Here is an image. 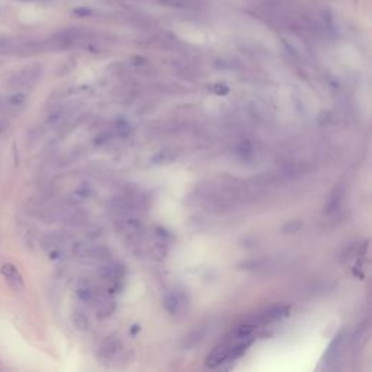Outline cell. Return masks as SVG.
<instances>
[{
	"label": "cell",
	"instance_id": "6da1fadb",
	"mask_svg": "<svg viewBox=\"0 0 372 372\" xmlns=\"http://www.w3.org/2000/svg\"><path fill=\"white\" fill-rule=\"evenodd\" d=\"M42 76V67L34 64V66H29V67H25V69L19 70L18 73H15L9 79V86L11 87H28V86H32L36 81L41 79Z\"/></svg>",
	"mask_w": 372,
	"mask_h": 372
},
{
	"label": "cell",
	"instance_id": "7a4b0ae2",
	"mask_svg": "<svg viewBox=\"0 0 372 372\" xmlns=\"http://www.w3.org/2000/svg\"><path fill=\"white\" fill-rule=\"evenodd\" d=\"M0 272L3 275V278L6 281V284L9 285V288L15 291V292H21L23 290V278L21 275V272L16 269L15 265L12 263H5L3 266L0 267Z\"/></svg>",
	"mask_w": 372,
	"mask_h": 372
},
{
	"label": "cell",
	"instance_id": "3957f363",
	"mask_svg": "<svg viewBox=\"0 0 372 372\" xmlns=\"http://www.w3.org/2000/svg\"><path fill=\"white\" fill-rule=\"evenodd\" d=\"M230 352H231V346L227 345V343H222L220 346H217L207 356V359H205L207 368H217V366H220L222 362H225V360L230 358Z\"/></svg>",
	"mask_w": 372,
	"mask_h": 372
},
{
	"label": "cell",
	"instance_id": "277c9868",
	"mask_svg": "<svg viewBox=\"0 0 372 372\" xmlns=\"http://www.w3.org/2000/svg\"><path fill=\"white\" fill-rule=\"evenodd\" d=\"M287 313H288V308L287 307H284V305H275V307H270V308L265 310L263 313L257 314V317L253 320V323H255L256 327L259 324H266V323H270L273 320H278L281 317H284Z\"/></svg>",
	"mask_w": 372,
	"mask_h": 372
},
{
	"label": "cell",
	"instance_id": "5b68a950",
	"mask_svg": "<svg viewBox=\"0 0 372 372\" xmlns=\"http://www.w3.org/2000/svg\"><path fill=\"white\" fill-rule=\"evenodd\" d=\"M343 197H345V186L343 185L336 186L335 191H333L332 195H330V199H329L327 205H326V212H327V214L335 212V211L340 207V204H342V201H343Z\"/></svg>",
	"mask_w": 372,
	"mask_h": 372
},
{
	"label": "cell",
	"instance_id": "8992f818",
	"mask_svg": "<svg viewBox=\"0 0 372 372\" xmlns=\"http://www.w3.org/2000/svg\"><path fill=\"white\" fill-rule=\"evenodd\" d=\"M182 302H183V300H182V297L179 294H169L164 298V307H166V310L169 313L174 315V314H177L180 311Z\"/></svg>",
	"mask_w": 372,
	"mask_h": 372
},
{
	"label": "cell",
	"instance_id": "52a82bcc",
	"mask_svg": "<svg viewBox=\"0 0 372 372\" xmlns=\"http://www.w3.org/2000/svg\"><path fill=\"white\" fill-rule=\"evenodd\" d=\"M25 102H26V95L22 92H15L11 93L9 96H6L5 106L6 108H12V109H18V108H22Z\"/></svg>",
	"mask_w": 372,
	"mask_h": 372
},
{
	"label": "cell",
	"instance_id": "ba28073f",
	"mask_svg": "<svg viewBox=\"0 0 372 372\" xmlns=\"http://www.w3.org/2000/svg\"><path fill=\"white\" fill-rule=\"evenodd\" d=\"M177 156V151L173 149H167V150L159 151L154 157H153V162L154 164H163V163H170L173 162Z\"/></svg>",
	"mask_w": 372,
	"mask_h": 372
},
{
	"label": "cell",
	"instance_id": "9c48e42d",
	"mask_svg": "<svg viewBox=\"0 0 372 372\" xmlns=\"http://www.w3.org/2000/svg\"><path fill=\"white\" fill-rule=\"evenodd\" d=\"M116 350H118V342H115V340H108L104 346L101 348L102 359H111V358H114Z\"/></svg>",
	"mask_w": 372,
	"mask_h": 372
},
{
	"label": "cell",
	"instance_id": "30bf717a",
	"mask_svg": "<svg viewBox=\"0 0 372 372\" xmlns=\"http://www.w3.org/2000/svg\"><path fill=\"white\" fill-rule=\"evenodd\" d=\"M77 295L80 298L81 301L84 302H90L95 298V292H93V288L87 287V285H81L80 288L77 290Z\"/></svg>",
	"mask_w": 372,
	"mask_h": 372
},
{
	"label": "cell",
	"instance_id": "8fae6325",
	"mask_svg": "<svg viewBox=\"0 0 372 372\" xmlns=\"http://www.w3.org/2000/svg\"><path fill=\"white\" fill-rule=\"evenodd\" d=\"M302 228V222L300 220L290 221L287 222L284 227H282V231L284 232H298Z\"/></svg>",
	"mask_w": 372,
	"mask_h": 372
},
{
	"label": "cell",
	"instance_id": "7c38bea8",
	"mask_svg": "<svg viewBox=\"0 0 372 372\" xmlns=\"http://www.w3.org/2000/svg\"><path fill=\"white\" fill-rule=\"evenodd\" d=\"M73 321H74L76 327H77V329H80V330H86V329H87V326H89V323H87V318L83 315V313H74V315H73Z\"/></svg>",
	"mask_w": 372,
	"mask_h": 372
},
{
	"label": "cell",
	"instance_id": "4fadbf2b",
	"mask_svg": "<svg viewBox=\"0 0 372 372\" xmlns=\"http://www.w3.org/2000/svg\"><path fill=\"white\" fill-rule=\"evenodd\" d=\"M204 336V333L201 332V330H197V332H194V333H191L189 336L186 337L185 340V345L186 346H194V345H197L198 342L202 339Z\"/></svg>",
	"mask_w": 372,
	"mask_h": 372
},
{
	"label": "cell",
	"instance_id": "5bb4252c",
	"mask_svg": "<svg viewBox=\"0 0 372 372\" xmlns=\"http://www.w3.org/2000/svg\"><path fill=\"white\" fill-rule=\"evenodd\" d=\"M159 3H162L164 6H169V8H185V2L183 0H157Z\"/></svg>",
	"mask_w": 372,
	"mask_h": 372
},
{
	"label": "cell",
	"instance_id": "9a60e30c",
	"mask_svg": "<svg viewBox=\"0 0 372 372\" xmlns=\"http://www.w3.org/2000/svg\"><path fill=\"white\" fill-rule=\"evenodd\" d=\"M73 13L76 15V16H79V18H87V16H90L93 13L92 9H87V8H77V9H74Z\"/></svg>",
	"mask_w": 372,
	"mask_h": 372
},
{
	"label": "cell",
	"instance_id": "2e32d148",
	"mask_svg": "<svg viewBox=\"0 0 372 372\" xmlns=\"http://www.w3.org/2000/svg\"><path fill=\"white\" fill-rule=\"evenodd\" d=\"M22 2H39V0H22Z\"/></svg>",
	"mask_w": 372,
	"mask_h": 372
},
{
	"label": "cell",
	"instance_id": "e0dca14e",
	"mask_svg": "<svg viewBox=\"0 0 372 372\" xmlns=\"http://www.w3.org/2000/svg\"><path fill=\"white\" fill-rule=\"evenodd\" d=\"M2 128H3V127H2V125H0V131H2Z\"/></svg>",
	"mask_w": 372,
	"mask_h": 372
}]
</instances>
